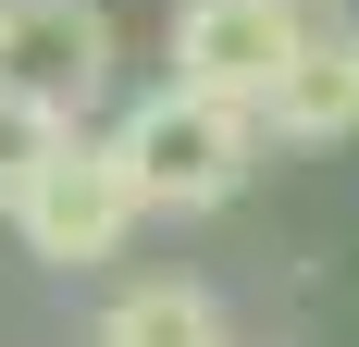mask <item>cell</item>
I'll return each mask as SVG.
<instances>
[{
  "instance_id": "6da1fadb",
  "label": "cell",
  "mask_w": 359,
  "mask_h": 347,
  "mask_svg": "<svg viewBox=\"0 0 359 347\" xmlns=\"http://www.w3.org/2000/svg\"><path fill=\"white\" fill-rule=\"evenodd\" d=\"M111 162L137 174V211H223L260 174V112L198 100V87H149V100L111 112Z\"/></svg>"
},
{
  "instance_id": "7a4b0ae2",
  "label": "cell",
  "mask_w": 359,
  "mask_h": 347,
  "mask_svg": "<svg viewBox=\"0 0 359 347\" xmlns=\"http://www.w3.org/2000/svg\"><path fill=\"white\" fill-rule=\"evenodd\" d=\"M137 223H149L137 174L111 162V137H87V124H74V137L37 162V186L13 199V236H25V261H50V273H100Z\"/></svg>"
},
{
  "instance_id": "3957f363",
  "label": "cell",
  "mask_w": 359,
  "mask_h": 347,
  "mask_svg": "<svg viewBox=\"0 0 359 347\" xmlns=\"http://www.w3.org/2000/svg\"><path fill=\"white\" fill-rule=\"evenodd\" d=\"M297 37H310V0H174L161 63H174V87H198V100L260 112L273 74L297 63Z\"/></svg>"
},
{
  "instance_id": "277c9868",
  "label": "cell",
  "mask_w": 359,
  "mask_h": 347,
  "mask_svg": "<svg viewBox=\"0 0 359 347\" xmlns=\"http://www.w3.org/2000/svg\"><path fill=\"white\" fill-rule=\"evenodd\" d=\"M0 87L50 124H87L111 100V13L100 0H0Z\"/></svg>"
},
{
  "instance_id": "5b68a950",
  "label": "cell",
  "mask_w": 359,
  "mask_h": 347,
  "mask_svg": "<svg viewBox=\"0 0 359 347\" xmlns=\"http://www.w3.org/2000/svg\"><path fill=\"white\" fill-rule=\"evenodd\" d=\"M260 137H285V149L359 137V13H310L297 63L273 74V100H260Z\"/></svg>"
},
{
  "instance_id": "8992f818",
  "label": "cell",
  "mask_w": 359,
  "mask_h": 347,
  "mask_svg": "<svg viewBox=\"0 0 359 347\" xmlns=\"http://www.w3.org/2000/svg\"><path fill=\"white\" fill-rule=\"evenodd\" d=\"M100 347H236V335H223V298H211V285L149 273V285H124V298L100 310Z\"/></svg>"
},
{
  "instance_id": "52a82bcc",
  "label": "cell",
  "mask_w": 359,
  "mask_h": 347,
  "mask_svg": "<svg viewBox=\"0 0 359 347\" xmlns=\"http://www.w3.org/2000/svg\"><path fill=\"white\" fill-rule=\"evenodd\" d=\"M62 137H74V124H50L37 100H13V87H0V211H13V199L37 186V162H50Z\"/></svg>"
},
{
  "instance_id": "ba28073f",
  "label": "cell",
  "mask_w": 359,
  "mask_h": 347,
  "mask_svg": "<svg viewBox=\"0 0 359 347\" xmlns=\"http://www.w3.org/2000/svg\"><path fill=\"white\" fill-rule=\"evenodd\" d=\"M310 13H347V0H310Z\"/></svg>"
}]
</instances>
